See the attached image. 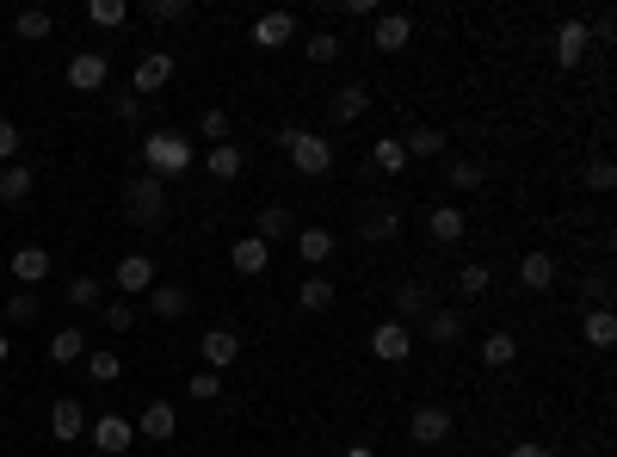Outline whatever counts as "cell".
Instances as JSON below:
<instances>
[{"instance_id":"obj_47","label":"cell","mask_w":617,"mask_h":457,"mask_svg":"<svg viewBox=\"0 0 617 457\" xmlns=\"http://www.w3.org/2000/svg\"><path fill=\"white\" fill-rule=\"evenodd\" d=\"M198 136H204V143H229V112H204Z\"/></svg>"},{"instance_id":"obj_11","label":"cell","mask_w":617,"mask_h":457,"mask_svg":"<svg viewBox=\"0 0 617 457\" xmlns=\"http://www.w3.org/2000/svg\"><path fill=\"white\" fill-rule=\"evenodd\" d=\"M13 278H19V291H38L44 278H50V248H38V241L13 248Z\"/></svg>"},{"instance_id":"obj_27","label":"cell","mask_w":617,"mask_h":457,"mask_svg":"<svg viewBox=\"0 0 617 457\" xmlns=\"http://www.w3.org/2000/svg\"><path fill=\"white\" fill-rule=\"evenodd\" d=\"M402 149H408V161H432V155H445V149H451V136L426 124V130H414V136H402Z\"/></svg>"},{"instance_id":"obj_14","label":"cell","mask_w":617,"mask_h":457,"mask_svg":"<svg viewBox=\"0 0 617 457\" xmlns=\"http://www.w3.org/2000/svg\"><path fill=\"white\" fill-rule=\"evenodd\" d=\"M587 50H593L587 25H580V19H562V25H556V68H580V62H587Z\"/></svg>"},{"instance_id":"obj_54","label":"cell","mask_w":617,"mask_h":457,"mask_svg":"<svg viewBox=\"0 0 617 457\" xmlns=\"http://www.w3.org/2000/svg\"><path fill=\"white\" fill-rule=\"evenodd\" d=\"M346 457H377V451L371 445H346Z\"/></svg>"},{"instance_id":"obj_29","label":"cell","mask_w":617,"mask_h":457,"mask_svg":"<svg viewBox=\"0 0 617 457\" xmlns=\"http://www.w3.org/2000/svg\"><path fill=\"white\" fill-rule=\"evenodd\" d=\"M297 303H303L309 315L334 309V278H328V272H309V278H303V291H297Z\"/></svg>"},{"instance_id":"obj_36","label":"cell","mask_w":617,"mask_h":457,"mask_svg":"<svg viewBox=\"0 0 617 457\" xmlns=\"http://www.w3.org/2000/svg\"><path fill=\"white\" fill-rule=\"evenodd\" d=\"M328 105H334V118H340V124H352V118H365V105H371V93H365V87L352 81V87H340V93H334Z\"/></svg>"},{"instance_id":"obj_15","label":"cell","mask_w":617,"mask_h":457,"mask_svg":"<svg viewBox=\"0 0 617 457\" xmlns=\"http://www.w3.org/2000/svg\"><path fill=\"white\" fill-rule=\"evenodd\" d=\"M198 353H204L210 371H229V365L241 359V334H235V328H210V334L198 340Z\"/></svg>"},{"instance_id":"obj_31","label":"cell","mask_w":617,"mask_h":457,"mask_svg":"<svg viewBox=\"0 0 617 457\" xmlns=\"http://www.w3.org/2000/svg\"><path fill=\"white\" fill-rule=\"evenodd\" d=\"M87 377H93V383H118V377H124V359L112 353V346H87Z\"/></svg>"},{"instance_id":"obj_55","label":"cell","mask_w":617,"mask_h":457,"mask_svg":"<svg viewBox=\"0 0 617 457\" xmlns=\"http://www.w3.org/2000/svg\"><path fill=\"white\" fill-rule=\"evenodd\" d=\"M7 353H13V340H7V334H0V365H7Z\"/></svg>"},{"instance_id":"obj_2","label":"cell","mask_w":617,"mask_h":457,"mask_svg":"<svg viewBox=\"0 0 617 457\" xmlns=\"http://www.w3.org/2000/svg\"><path fill=\"white\" fill-rule=\"evenodd\" d=\"M192 155H198V149H192L179 130H149V136H142V167H149L155 180H167V173H186Z\"/></svg>"},{"instance_id":"obj_49","label":"cell","mask_w":617,"mask_h":457,"mask_svg":"<svg viewBox=\"0 0 617 457\" xmlns=\"http://www.w3.org/2000/svg\"><path fill=\"white\" fill-rule=\"evenodd\" d=\"M587 38H599V44H611V38H617V19H611V13H599V19H593V31H587Z\"/></svg>"},{"instance_id":"obj_32","label":"cell","mask_w":617,"mask_h":457,"mask_svg":"<svg viewBox=\"0 0 617 457\" xmlns=\"http://www.w3.org/2000/svg\"><path fill=\"white\" fill-rule=\"evenodd\" d=\"M426 309H432V291H426V285H402V291H395V322H402V328L414 322V315H426Z\"/></svg>"},{"instance_id":"obj_56","label":"cell","mask_w":617,"mask_h":457,"mask_svg":"<svg viewBox=\"0 0 617 457\" xmlns=\"http://www.w3.org/2000/svg\"><path fill=\"white\" fill-rule=\"evenodd\" d=\"M0 402H7V383H0Z\"/></svg>"},{"instance_id":"obj_40","label":"cell","mask_w":617,"mask_h":457,"mask_svg":"<svg viewBox=\"0 0 617 457\" xmlns=\"http://www.w3.org/2000/svg\"><path fill=\"white\" fill-rule=\"evenodd\" d=\"M365 235H371V241H402V210H371Z\"/></svg>"},{"instance_id":"obj_43","label":"cell","mask_w":617,"mask_h":457,"mask_svg":"<svg viewBox=\"0 0 617 457\" xmlns=\"http://www.w3.org/2000/svg\"><path fill=\"white\" fill-rule=\"evenodd\" d=\"M580 180H587V192H611V186H617V167H611L605 155H593V161H587V173H580Z\"/></svg>"},{"instance_id":"obj_51","label":"cell","mask_w":617,"mask_h":457,"mask_svg":"<svg viewBox=\"0 0 617 457\" xmlns=\"http://www.w3.org/2000/svg\"><path fill=\"white\" fill-rule=\"evenodd\" d=\"M506 457H556V451H550V445H537V439H519V445L506 451Z\"/></svg>"},{"instance_id":"obj_42","label":"cell","mask_w":617,"mask_h":457,"mask_svg":"<svg viewBox=\"0 0 617 457\" xmlns=\"http://www.w3.org/2000/svg\"><path fill=\"white\" fill-rule=\"evenodd\" d=\"M99 315H105V328H112V334H130V328H136V303H124V297H118V303H99Z\"/></svg>"},{"instance_id":"obj_35","label":"cell","mask_w":617,"mask_h":457,"mask_svg":"<svg viewBox=\"0 0 617 457\" xmlns=\"http://www.w3.org/2000/svg\"><path fill=\"white\" fill-rule=\"evenodd\" d=\"M303 56H309L315 68H328V62H340V56H346V44H340V31H315V38L303 44Z\"/></svg>"},{"instance_id":"obj_4","label":"cell","mask_w":617,"mask_h":457,"mask_svg":"<svg viewBox=\"0 0 617 457\" xmlns=\"http://www.w3.org/2000/svg\"><path fill=\"white\" fill-rule=\"evenodd\" d=\"M408 439H414V445H445V439H451V408L420 402V408L408 414Z\"/></svg>"},{"instance_id":"obj_34","label":"cell","mask_w":617,"mask_h":457,"mask_svg":"<svg viewBox=\"0 0 617 457\" xmlns=\"http://www.w3.org/2000/svg\"><path fill=\"white\" fill-rule=\"evenodd\" d=\"M13 31H19V38H25V44H44V38H50V31H56V19H50L44 7H25V13L13 19Z\"/></svg>"},{"instance_id":"obj_52","label":"cell","mask_w":617,"mask_h":457,"mask_svg":"<svg viewBox=\"0 0 617 457\" xmlns=\"http://www.w3.org/2000/svg\"><path fill=\"white\" fill-rule=\"evenodd\" d=\"M346 19H377V0H346Z\"/></svg>"},{"instance_id":"obj_9","label":"cell","mask_w":617,"mask_h":457,"mask_svg":"<svg viewBox=\"0 0 617 457\" xmlns=\"http://www.w3.org/2000/svg\"><path fill=\"white\" fill-rule=\"evenodd\" d=\"M130 445H136V420H124V414H99V420H93V451L118 457V451H130Z\"/></svg>"},{"instance_id":"obj_1","label":"cell","mask_w":617,"mask_h":457,"mask_svg":"<svg viewBox=\"0 0 617 457\" xmlns=\"http://www.w3.org/2000/svg\"><path fill=\"white\" fill-rule=\"evenodd\" d=\"M278 149L290 155V167H297L303 180H321V173L334 167V143L321 130H303V124H284L278 130Z\"/></svg>"},{"instance_id":"obj_48","label":"cell","mask_w":617,"mask_h":457,"mask_svg":"<svg viewBox=\"0 0 617 457\" xmlns=\"http://www.w3.org/2000/svg\"><path fill=\"white\" fill-rule=\"evenodd\" d=\"M13 155H19V124L0 118V167H13Z\"/></svg>"},{"instance_id":"obj_37","label":"cell","mask_w":617,"mask_h":457,"mask_svg":"<svg viewBox=\"0 0 617 457\" xmlns=\"http://www.w3.org/2000/svg\"><path fill=\"white\" fill-rule=\"evenodd\" d=\"M445 180H451V192H476V186L488 180V167H482V161H451Z\"/></svg>"},{"instance_id":"obj_5","label":"cell","mask_w":617,"mask_h":457,"mask_svg":"<svg viewBox=\"0 0 617 457\" xmlns=\"http://www.w3.org/2000/svg\"><path fill=\"white\" fill-rule=\"evenodd\" d=\"M371 353H377L383 365H408V353H414V334H408V328L389 315V322H377V328H371Z\"/></svg>"},{"instance_id":"obj_6","label":"cell","mask_w":617,"mask_h":457,"mask_svg":"<svg viewBox=\"0 0 617 457\" xmlns=\"http://www.w3.org/2000/svg\"><path fill=\"white\" fill-rule=\"evenodd\" d=\"M167 81H173V50H149V56L136 62V75H130V93L149 99V93H161Z\"/></svg>"},{"instance_id":"obj_8","label":"cell","mask_w":617,"mask_h":457,"mask_svg":"<svg viewBox=\"0 0 617 457\" xmlns=\"http://www.w3.org/2000/svg\"><path fill=\"white\" fill-rule=\"evenodd\" d=\"M112 285H118L124 297H149V291H155V260H149V254H124L118 272H112Z\"/></svg>"},{"instance_id":"obj_23","label":"cell","mask_w":617,"mask_h":457,"mask_svg":"<svg viewBox=\"0 0 617 457\" xmlns=\"http://www.w3.org/2000/svg\"><path fill=\"white\" fill-rule=\"evenodd\" d=\"M371 167L383 173V180L408 173V149H402V136H377V143H371Z\"/></svg>"},{"instance_id":"obj_28","label":"cell","mask_w":617,"mask_h":457,"mask_svg":"<svg viewBox=\"0 0 617 457\" xmlns=\"http://www.w3.org/2000/svg\"><path fill=\"white\" fill-rule=\"evenodd\" d=\"M50 359H56V365H81V359H87V334H81V328H56V334H50Z\"/></svg>"},{"instance_id":"obj_21","label":"cell","mask_w":617,"mask_h":457,"mask_svg":"<svg viewBox=\"0 0 617 457\" xmlns=\"http://www.w3.org/2000/svg\"><path fill=\"white\" fill-rule=\"evenodd\" d=\"M31 186H38V167H25V161L0 167V204H25V198H31Z\"/></svg>"},{"instance_id":"obj_45","label":"cell","mask_w":617,"mask_h":457,"mask_svg":"<svg viewBox=\"0 0 617 457\" xmlns=\"http://www.w3.org/2000/svg\"><path fill=\"white\" fill-rule=\"evenodd\" d=\"M38 303H44L38 291H13L7 297V322H38Z\"/></svg>"},{"instance_id":"obj_24","label":"cell","mask_w":617,"mask_h":457,"mask_svg":"<svg viewBox=\"0 0 617 457\" xmlns=\"http://www.w3.org/2000/svg\"><path fill=\"white\" fill-rule=\"evenodd\" d=\"M149 309L161 315V322H179V315L192 309V297H186V285H161V278H155V291H149Z\"/></svg>"},{"instance_id":"obj_25","label":"cell","mask_w":617,"mask_h":457,"mask_svg":"<svg viewBox=\"0 0 617 457\" xmlns=\"http://www.w3.org/2000/svg\"><path fill=\"white\" fill-rule=\"evenodd\" d=\"M297 254H303V260H309V266L321 272V266L334 260V235L321 229V223H315V229H297Z\"/></svg>"},{"instance_id":"obj_38","label":"cell","mask_w":617,"mask_h":457,"mask_svg":"<svg viewBox=\"0 0 617 457\" xmlns=\"http://www.w3.org/2000/svg\"><path fill=\"white\" fill-rule=\"evenodd\" d=\"M457 291H463V297H488V291H494V272H488L482 260H469V266L457 272Z\"/></svg>"},{"instance_id":"obj_16","label":"cell","mask_w":617,"mask_h":457,"mask_svg":"<svg viewBox=\"0 0 617 457\" xmlns=\"http://www.w3.org/2000/svg\"><path fill=\"white\" fill-rule=\"evenodd\" d=\"M50 433H56L62 445H75V439L87 433V408H81L75 396H56V408H50Z\"/></svg>"},{"instance_id":"obj_33","label":"cell","mask_w":617,"mask_h":457,"mask_svg":"<svg viewBox=\"0 0 617 457\" xmlns=\"http://www.w3.org/2000/svg\"><path fill=\"white\" fill-rule=\"evenodd\" d=\"M290 229H297V223H290V204H266V210H260V229H253V235L272 248V241H284Z\"/></svg>"},{"instance_id":"obj_20","label":"cell","mask_w":617,"mask_h":457,"mask_svg":"<svg viewBox=\"0 0 617 457\" xmlns=\"http://www.w3.org/2000/svg\"><path fill=\"white\" fill-rule=\"evenodd\" d=\"M173 427H179L173 402H149V408L136 414V433H142V439H155V445H161V439H173Z\"/></svg>"},{"instance_id":"obj_50","label":"cell","mask_w":617,"mask_h":457,"mask_svg":"<svg viewBox=\"0 0 617 457\" xmlns=\"http://www.w3.org/2000/svg\"><path fill=\"white\" fill-rule=\"evenodd\" d=\"M605 291H611V278H605V272H593V278H587V297H593V309H605Z\"/></svg>"},{"instance_id":"obj_41","label":"cell","mask_w":617,"mask_h":457,"mask_svg":"<svg viewBox=\"0 0 617 457\" xmlns=\"http://www.w3.org/2000/svg\"><path fill=\"white\" fill-rule=\"evenodd\" d=\"M99 297H105V291H99V278H68V291H62V303H68V309H99Z\"/></svg>"},{"instance_id":"obj_44","label":"cell","mask_w":617,"mask_h":457,"mask_svg":"<svg viewBox=\"0 0 617 457\" xmlns=\"http://www.w3.org/2000/svg\"><path fill=\"white\" fill-rule=\"evenodd\" d=\"M149 19L155 25H179V19H192V0H149Z\"/></svg>"},{"instance_id":"obj_26","label":"cell","mask_w":617,"mask_h":457,"mask_svg":"<svg viewBox=\"0 0 617 457\" xmlns=\"http://www.w3.org/2000/svg\"><path fill=\"white\" fill-rule=\"evenodd\" d=\"M513 359H519V340L506 334V328L482 334V365H488V371H506V365H513Z\"/></svg>"},{"instance_id":"obj_12","label":"cell","mask_w":617,"mask_h":457,"mask_svg":"<svg viewBox=\"0 0 617 457\" xmlns=\"http://www.w3.org/2000/svg\"><path fill=\"white\" fill-rule=\"evenodd\" d=\"M105 75H112V68H105L99 50H75V56H68V87H75V93H99Z\"/></svg>"},{"instance_id":"obj_18","label":"cell","mask_w":617,"mask_h":457,"mask_svg":"<svg viewBox=\"0 0 617 457\" xmlns=\"http://www.w3.org/2000/svg\"><path fill=\"white\" fill-rule=\"evenodd\" d=\"M519 285H525L531 297H543V291H550V285H556V260H550V254H543V248H531V254L519 260Z\"/></svg>"},{"instance_id":"obj_22","label":"cell","mask_w":617,"mask_h":457,"mask_svg":"<svg viewBox=\"0 0 617 457\" xmlns=\"http://www.w3.org/2000/svg\"><path fill=\"white\" fill-rule=\"evenodd\" d=\"M420 322H426V340H432V346H457V340H463V315H457V309H426Z\"/></svg>"},{"instance_id":"obj_39","label":"cell","mask_w":617,"mask_h":457,"mask_svg":"<svg viewBox=\"0 0 617 457\" xmlns=\"http://www.w3.org/2000/svg\"><path fill=\"white\" fill-rule=\"evenodd\" d=\"M87 19H93L99 31H118V25L130 19V7H124V0H87Z\"/></svg>"},{"instance_id":"obj_46","label":"cell","mask_w":617,"mask_h":457,"mask_svg":"<svg viewBox=\"0 0 617 457\" xmlns=\"http://www.w3.org/2000/svg\"><path fill=\"white\" fill-rule=\"evenodd\" d=\"M186 396H192V402H216V396H223V377H216V371H198V377L186 383Z\"/></svg>"},{"instance_id":"obj_10","label":"cell","mask_w":617,"mask_h":457,"mask_svg":"<svg viewBox=\"0 0 617 457\" xmlns=\"http://www.w3.org/2000/svg\"><path fill=\"white\" fill-rule=\"evenodd\" d=\"M426 235L439 241V248H457V241L469 235V217H463L457 204H432V210H426Z\"/></svg>"},{"instance_id":"obj_30","label":"cell","mask_w":617,"mask_h":457,"mask_svg":"<svg viewBox=\"0 0 617 457\" xmlns=\"http://www.w3.org/2000/svg\"><path fill=\"white\" fill-rule=\"evenodd\" d=\"M204 167H210V180H235V173L247 167V155H241L235 143H216V149L204 155Z\"/></svg>"},{"instance_id":"obj_3","label":"cell","mask_w":617,"mask_h":457,"mask_svg":"<svg viewBox=\"0 0 617 457\" xmlns=\"http://www.w3.org/2000/svg\"><path fill=\"white\" fill-rule=\"evenodd\" d=\"M124 210H130V223L155 229L167 217V186L155 180V173H142V180H130V192H124Z\"/></svg>"},{"instance_id":"obj_13","label":"cell","mask_w":617,"mask_h":457,"mask_svg":"<svg viewBox=\"0 0 617 457\" xmlns=\"http://www.w3.org/2000/svg\"><path fill=\"white\" fill-rule=\"evenodd\" d=\"M408 38H414V19H408V13H377V19H371V44H377L383 56L408 50Z\"/></svg>"},{"instance_id":"obj_17","label":"cell","mask_w":617,"mask_h":457,"mask_svg":"<svg viewBox=\"0 0 617 457\" xmlns=\"http://www.w3.org/2000/svg\"><path fill=\"white\" fill-rule=\"evenodd\" d=\"M229 260H235V272H241V278H260V272L272 266V248H266L260 235H241L235 248H229Z\"/></svg>"},{"instance_id":"obj_7","label":"cell","mask_w":617,"mask_h":457,"mask_svg":"<svg viewBox=\"0 0 617 457\" xmlns=\"http://www.w3.org/2000/svg\"><path fill=\"white\" fill-rule=\"evenodd\" d=\"M253 44H260V50H284V44H297V13H284V7L260 13V19H253Z\"/></svg>"},{"instance_id":"obj_53","label":"cell","mask_w":617,"mask_h":457,"mask_svg":"<svg viewBox=\"0 0 617 457\" xmlns=\"http://www.w3.org/2000/svg\"><path fill=\"white\" fill-rule=\"evenodd\" d=\"M118 118H124V124H136V118H142V99H136V93H130V99H118Z\"/></svg>"},{"instance_id":"obj_19","label":"cell","mask_w":617,"mask_h":457,"mask_svg":"<svg viewBox=\"0 0 617 457\" xmlns=\"http://www.w3.org/2000/svg\"><path fill=\"white\" fill-rule=\"evenodd\" d=\"M580 340H587L593 353L617 346V315H611V309H587V315H580Z\"/></svg>"}]
</instances>
